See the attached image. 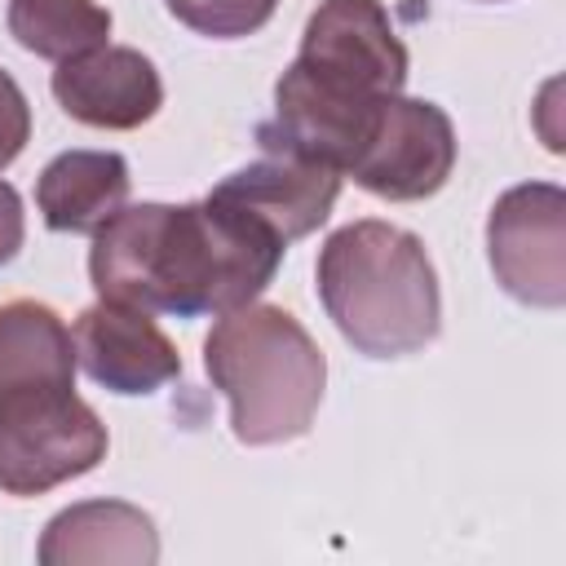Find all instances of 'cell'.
Here are the masks:
<instances>
[{"mask_svg":"<svg viewBox=\"0 0 566 566\" xmlns=\"http://www.w3.org/2000/svg\"><path fill=\"white\" fill-rule=\"evenodd\" d=\"M283 252L274 230L212 195L199 203H124L93 230L88 279L102 301L199 318L256 301Z\"/></svg>","mask_w":566,"mask_h":566,"instance_id":"obj_1","label":"cell"},{"mask_svg":"<svg viewBox=\"0 0 566 566\" xmlns=\"http://www.w3.org/2000/svg\"><path fill=\"white\" fill-rule=\"evenodd\" d=\"M318 301L363 358H407L438 340L442 292L420 234L389 221H349L318 248Z\"/></svg>","mask_w":566,"mask_h":566,"instance_id":"obj_2","label":"cell"},{"mask_svg":"<svg viewBox=\"0 0 566 566\" xmlns=\"http://www.w3.org/2000/svg\"><path fill=\"white\" fill-rule=\"evenodd\" d=\"M203 371L226 394L230 433L243 447L305 438L327 385V358L305 323L261 301L217 314L203 340Z\"/></svg>","mask_w":566,"mask_h":566,"instance_id":"obj_3","label":"cell"},{"mask_svg":"<svg viewBox=\"0 0 566 566\" xmlns=\"http://www.w3.org/2000/svg\"><path fill=\"white\" fill-rule=\"evenodd\" d=\"M106 424L75 385L0 398V491L44 495L106 460Z\"/></svg>","mask_w":566,"mask_h":566,"instance_id":"obj_4","label":"cell"},{"mask_svg":"<svg viewBox=\"0 0 566 566\" xmlns=\"http://www.w3.org/2000/svg\"><path fill=\"white\" fill-rule=\"evenodd\" d=\"M407 66V44L398 40L380 0H323L310 13L301 53L283 75L323 97L376 102L402 93Z\"/></svg>","mask_w":566,"mask_h":566,"instance_id":"obj_5","label":"cell"},{"mask_svg":"<svg viewBox=\"0 0 566 566\" xmlns=\"http://www.w3.org/2000/svg\"><path fill=\"white\" fill-rule=\"evenodd\" d=\"M495 283L535 310L566 305V190L553 181L509 186L486 217Z\"/></svg>","mask_w":566,"mask_h":566,"instance_id":"obj_6","label":"cell"},{"mask_svg":"<svg viewBox=\"0 0 566 566\" xmlns=\"http://www.w3.org/2000/svg\"><path fill=\"white\" fill-rule=\"evenodd\" d=\"M455 168V128L438 102L424 97H385L371 137L358 159L345 168L354 186L389 203H416L447 186Z\"/></svg>","mask_w":566,"mask_h":566,"instance_id":"obj_7","label":"cell"},{"mask_svg":"<svg viewBox=\"0 0 566 566\" xmlns=\"http://www.w3.org/2000/svg\"><path fill=\"white\" fill-rule=\"evenodd\" d=\"M49 88L75 124L111 133L142 128L164 106V80L155 62L128 44H97L88 53L57 62Z\"/></svg>","mask_w":566,"mask_h":566,"instance_id":"obj_8","label":"cell"},{"mask_svg":"<svg viewBox=\"0 0 566 566\" xmlns=\"http://www.w3.org/2000/svg\"><path fill=\"white\" fill-rule=\"evenodd\" d=\"M71 340H75V363L102 389L124 398L155 394L181 376V354L164 336V327L146 310H133L119 301H97L80 310Z\"/></svg>","mask_w":566,"mask_h":566,"instance_id":"obj_9","label":"cell"},{"mask_svg":"<svg viewBox=\"0 0 566 566\" xmlns=\"http://www.w3.org/2000/svg\"><path fill=\"white\" fill-rule=\"evenodd\" d=\"M208 195L248 212L252 221L274 230L283 243H292V239L314 234L332 217L336 195H340V172L327 164L301 159V155L261 150V159L234 168Z\"/></svg>","mask_w":566,"mask_h":566,"instance_id":"obj_10","label":"cell"},{"mask_svg":"<svg viewBox=\"0 0 566 566\" xmlns=\"http://www.w3.org/2000/svg\"><path fill=\"white\" fill-rule=\"evenodd\" d=\"M128 159L119 150H62L35 181V208L57 234H93L128 203Z\"/></svg>","mask_w":566,"mask_h":566,"instance_id":"obj_11","label":"cell"},{"mask_svg":"<svg viewBox=\"0 0 566 566\" xmlns=\"http://www.w3.org/2000/svg\"><path fill=\"white\" fill-rule=\"evenodd\" d=\"M40 566H71V562H155L159 535L155 522L124 500H84L49 517L40 544Z\"/></svg>","mask_w":566,"mask_h":566,"instance_id":"obj_12","label":"cell"},{"mask_svg":"<svg viewBox=\"0 0 566 566\" xmlns=\"http://www.w3.org/2000/svg\"><path fill=\"white\" fill-rule=\"evenodd\" d=\"M75 340L71 327L44 301L0 305V398L22 389L75 385Z\"/></svg>","mask_w":566,"mask_h":566,"instance_id":"obj_13","label":"cell"},{"mask_svg":"<svg viewBox=\"0 0 566 566\" xmlns=\"http://www.w3.org/2000/svg\"><path fill=\"white\" fill-rule=\"evenodd\" d=\"M4 22L27 53L49 62L88 53L111 35V9L97 0H9Z\"/></svg>","mask_w":566,"mask_h":566,"instance_id":"obj_14","label":"cell"},{"mask_svg":"<svg viewBox=\"0 0 566 566\" xmlns=\"http://www.w3.org/2000/svg\"><path fill=\"white\" fill-rule=\"evenodd\" d=\"M164 9L190 27L195 35H208V40H243L252 31H261L279 0H164Z\"/></svg>","mask_w":566,"mask_h":566,"instance_id":"obj_15","label":"cell"},{"mask_svg":"<svg viewBox=\"0 0 566 566\" xmlns=\"http://www.w3.org/2000/svg\"><path fill=\"white\" fill-rule=\"evenodd\" d=\"M27 142H31V106H27V93L0 66V172L22 155Z\"/></svg>","mask_w":566,"mask_h":566,"instance_id":"obj_16","label":"cell"},{"mask_svg":"<svg viewBox=\"0 0 566 566\" xmlns=\"http://www.w3.org/2000/svg\"><path fill=\"white\" fill-rule=\"evenodd\" d=\"M22 239H27V212H22V195H18L9 181H0V265H9V261L18 256Z\"/></svg>","mask_w":566,"mask_h":566,"instance_id":"obj_17","label":"cell"}]
</instances>
